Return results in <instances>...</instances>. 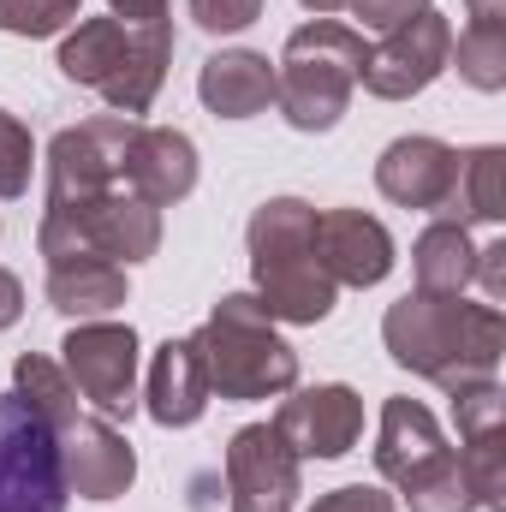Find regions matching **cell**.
I'll return each mask as SVG.
<instances>
[{"label": "cell", "instance_id": "cell-1", "mask_svg": "<svg viewBox=\"0 0 506 512\" xmlns=\"http://www.w3.org/2000/svg\"><path fill=\"white\" fill-rule=\"evenodd\" d=\"M381 346L399 370L435 382L447 399L477 382H495L506 352V316L501 304H471V298H435V292H405L381 316Z\"/></svg>", "mask_w": 506, "mask_h": 512}, {"label": "cell", "instance_id": "cell-2", "mask_svg": "<svg viewBox=\"0 0 506 512\" xmlns=\"http://www.w3.org/2000/svg\"><path fill=\"white\" fill-rule=\"evenodd\" d=\"M72 84L96 90L114 114H149L167 66H173V18H78L60 36V60H54Z\"/></svg>", "mask_w": 506, "mask_h": 512}, {"label": "cell", "instance_id": "cell-3", "mask_svg": "<svg viewBox=\"0 0 506 512\" xmlns=\"http://www.w3.org/2000/svg\"><path fill=\"white\" fill-rule=\"evenodd\" d=\"M370 48L352 24H334V18H310L286 36L280 48V66H274V108L292 131H334L352 108V90H358V72H364Z\"/></svg>", "mask_w": 506, "mask_h": 512}, {"label": "cell", "instance_id": "cell-4", "mask_svg": "<svg viewBox=\"0 0 506 512\" xmlns=\"http://www.w3.org/2000/svg\"><path fill=\"white\" fill-rule=\"evenodd\" d=\"M209 370V393L251 405V399H280L298 387V352L280 340L274 316L256 304V292H227L209 322L191 334Z\"/></svg>", "mask_w": 506, "mask_h": 512}, {"label": "cell", "instance_id": "cell-5", "mask_svg": "<svg viewBox=\"0 0 506 512\" xmlns=\"http://www.w3.org/2000/svg\"><path fill=\"white\" fill-rule=\"evenodd\" d=\"M36 251L48 262H72V256H102V262H149L161 251V209L143 203L131 185H114L102 197H90L84 209H54L36 227Z\"/></svg>", "mask_w": 506, "mask_h": 512}, {"label": "cell", "instance_id": "cell-6", "mask_svg": "<svg viewBox=\"0 0 506 512\" xmlns=\"http://www.w3.org/2000/svg\"><path fill=\"white\" fill-rule=\"evenodd\" d=\"M137 137V120L126 114H96L84 126H66L48 143V197H42V215L54 209H84L90 197L126 185V149Z\"/></svg>", "mask_w": 506, "mask_h": 512}, {"label": "cell", "instance_id": "cell-7", "mask_svg": "<svg viewBox=\"0 0 506 512\" xmlns=\"http://www.w3.org/2000/svg\"><path fill=\"white\" fill-rule=\"evenodd\" d=\"M66 495L60 435L18 393H0V512H66Z\"/></svg>", "mask_w": 506, "mask_h": 512}, {"label": "cell", "instance_id": "cell-8", "mask_svg": "<svg viewBox=\"0 0 506 512\" xmlns=\"http://www.w3.org/2000/svg\"><path fill=\"white\" fill-rule=\"evenodd\" d=\"M137 328L131 322H72V334L60 340V370L72 387L96 405V417H131L137 411Z\"/></svg>", "mask_w": 506, "mask_h": 512}, {"label": "cell", "instance_id": "cell-9", "mask_svg": "<svg viewBox=\"0 0 506 512\" xmlns=\"http://www.w3.org/2000/svg\"><path fill=\"white\" fill-rule=\"evenodd\" d=\"M447 48H453V24L429 6V12H417L411 24L387 30L376 48H370L358 84H364L376 102H411V96H423V90L447 72Z\"/></svg>", "mask_w": 506, "mask_h": 512}, {"label": "cell", "instance_id": "cell-10", "mask_svg": "<svg viewBox=\"0 0 506 512\" xmlns=\"http://www.w3.org/2000/svg\"><path fill=\"white\" fill-rule=\"evenodd\" d=\"M304 459L274 435V423H245L227 441V507L233 512H292L304 495Z\"/></svg>", "mask_w": 506, "mask_h": 512}, {"label": "cell", "instance_id": "cell-11", "mask_svg": "<svg viewBox=\"0 0 506 512\" xmlns=\"http://www.w3.org/2000/svg\"><path fill=\"white\" fill-rule=\"evenodd\" d=\"M274 435L298 459H346L364 441V399L346 382H316L292 387L274 411Z\"/></svg>", "mask_w": 506, "mask_h": 512}, {"label": "cell", "instance_id": "cell-12", "mask_svg": "<svg viewBox=\"0 0 506 512\" xmlns=\"http://www.w3.org/2000/svg\"><path fill=\"white\" fill-rule=\"evenodd\" d=\"M453 179H459V149L441 137H423V131L393 137L376 155V191L417 215H441L453 197Z\"/></svg>", "mask_w": 506, "mask_h": 512}, {"label": "cell", "instance_id": "cell-13", "mask_svg": "<svg viewBox=\"0 0 506 512\" xmlns=\"http://www.w3.org/2000/svg\"><path fill=\"white\" fill-rule=\"evenodd\" d=\"M310 245H316V262H322V274L334 286H358V292L381 286L393 274V262H399L393 256V233L364 209H322Z\"/></svg>", "mask_w": 506, "mask_h": 512}, {"label": "cell", "instance_id": "cell-14", "mask_svg": "<svg viewBox=\"0 0 506 512\" xmlns=\"http://www.w3.org/2000/svg\"><path fill=\"white\" fill-rule=\"evenodd\" d=\"M60 471L66 489L84 501H120L137 483V453L108 417H72L60 429Z\"/></svg>", "mask_w": 506, "mask_h": 512}, {"label": "cell", "instance_id": "cell-15", "mask_svg": "<svg viewBox=\"0 0 506 512\" xmlns=\"http://www.w3.org/2000/svg\"><path fill=\"white\" fill-rule=\"evenodd\" d=\"M251 280H256V304H262L274 322H292V328H316V322H328L334 304H340V286L322 274L316 245H310V251H292V256H256Z\"/></svg>", "mask_w": 506, "mask_h": 512}, {"label": "cell", "instance_id": "cell-16", "mask_svg": "<svg viewBox=\"0 0 506 512\" xmlns=\"http://www.w3.org/2000/svg\"><path fill=\"white\" fill-rule=\"evenodd\" d=\"M120 179H126L143 203L173 209V203H185L197 191V143L179 126H137Z\"/></svg>", "mask_w": 506, "mask_h": 512}, {"label": "cell", "instance_id": "cell-17", "mask_svg": "<svg viewBox=\"0 0 506 512\" xmlns=\"http://www.w3.org/2000/svg\"><path fill=\"white\" fill-rule=\"evenodd\" d=\"M209 370H203V352L197 340H161L155 358H149V382H143V411L161 423V429H191L203 411H209Z\"/></svg>", "mask_w": 506, "mask_h": 512}, {"label": "cell", "instance_id": "cell-18", "mask_svg": "<svg viewBox=\"0 0 506 512\" xmlns=\"http://www.w3.org/2000/svg\"><path fill=\"white\" fill-rule=\"evenodd\" d=\"M447 453V435L435 423V411L411 393L381 399V423H376V477H387L393 489L411 483L423 465H435Z\"/></svg>", "mask_w": 506, "mask_h": 512}, {"label": "cell", "instance_id": "cell-19", "mask_svg": "<svg viewBox=\"0 0 506 512\" xmlns=\"http://www.w3.org/2000/svg\"><path fill=\"white\" fill-rule=\"evenodd\" d=\"M197 96L215 120H256L274 108V60L256 48H221L203 60Z\"/></svg>", "mask_w": 506, "mask_h": 512}, {"label": "cell", "instance_id": "cell-20", "mask_svg": "<svg viewBox=\"0 0 506 512\" xmlns=\"http://www.w3.org/2000/svg\"><path fill=\"white\" fill-rule=\"evenodd\" d=\"M48 304L72 322H102L126 304V268L102 262V256H72V262H48Z\"/></svg>", "mask_w": 506, "mask_h": 512}, {"label": "cell", "instance_id": "cell-21", "mask_svg": "<svg viewBox=\"0 0 506 512\" xmlns=\"http://www.w3.org/2000/svg\"><path fill=\"white\" fill-rule=\"evenodd\" d=\"M506 149L501 143H483V149H465L459 155V179H453V197L435 221H459V227H501L506 221Z\"/></svg>", "mask_w": 506, "mask_h": 512}, {"label": "cell", "instance_id": "cell-22", "mask_svg": "<svg viewBox=\"0 0 506 512\" xmlns=\"http://www.w3.org/2000/svg\"><path fill=\"white\" fill-rule=\"evenodd\" d=\"M471 268H477V239L471 227L459 221H429L411 245V274H417V292H435V298H465L471 286Z\"/></svg>", "mask_w": 506, "mask_h": 512}, {"label": "cell", "instance_id": "cell-23", "mask_svg": "<svg viewBox=\"0 0 506 512\" xmlns=\"http://www.w3.org/2000/svg\"><path fill=\"white\" fill-rule=\"evenodd\" d=\"M12 393H18V405L36 411L54 435L78 417V387H72V376H66L48 352H24V358L12 364Z\"/></svg>", "mask_w": 506, "mask_h": 512}, {"label": "cell", "instance_id": "cell-24", "mask_svg": "<svg viewBox=\"0 0 506 512\" xmlns=\"http://www.w3.org/2000/svg\"><path fill=\"white\" fill-rule=\"evenodd\" d=\"M399 495H405L411 512H477V489H471L465 459H459L453 447H447L435 465H423L411 483H399Z\"/></svg>", "mask_w": 506, "mask_h": 512}, {"label": "cell", "instance_id": "cell-25", "mask_svg": "<svg viewBox=\"0 0 506 512\" xmlns=\"http://www.w3.org/2000/svg\"><path fill=\"white\" fill-rule=\"evenodd\" d=\"M447 66H459V78L483 96L506 90V30H489V24H465L447 48Z\"/></svg>", "mask_w": 506, "mask_h": 512}, {"label": "cell", "instance_id": "cell-26", "mask_svg": "<svg viewBox=\"0 0 506 512\" xmlns=\"http://www.w3.org/2000/svg\"><path fill=\"white\" fill-rule=\"evenodd\" d=\"M459 459H465V477L477 489V512H506V429L471 435L459 447Z\"/></svg>", "mask_w": 506, "mask_h": 512}, {"label": "cell", "instance_id": "cell-27", "mask_svg": "<svg viewBox=\"0 0 506 512\" xmlns=\"http://www.w3.org/2000/svg\"><path fill=\"white\" fill-rule=\"evenodd\" d=\"M84 18V0H0V30L42 42V36H66Z\"/></svg>", "mask_w": 506, "mask_h": 512}, {"label": "cell", "instance_id": "cell-28", "mask_svg": "<svg viewBox=\"0 0 506 512\" xmlns=\"http://www.w3.org/2000/svg\"><path fill=\"white\" fill-rule=\"evenodd\" d=\"M30 173H36L30 126L0 108V197H24V191H30Z\"/></svg>", "mask_w": 506, "mask_h": 512}, {"label": "cell", "instance_id": "cell-29", "mask_svg": "<svg viewBox=\"0 0 506 512\" xmlns=\"http://www.w3.org/2000/svg\"><path fill=\"white\" fill-rule=\"evenodd\" d=\"M191 24L209 30V36H239L262 18V0H185Z\"/></svg>", "mask_w": 506, "mask_h": 512}, {"label": "cell", "instance_id": "cell-30", "mask_svg": "<svg viewBox=\"0 0 506 512\" xmlns=\"http://www.w3.org/2000/svg\"><path fill=\"white\" fill-rule=\"evenodd\" d=\"M352 6V18H364V30H399V24H411L417 12H429V0H346Z\"/></svg>", "mask_w": 506, "mask_h": 512}, {"label": "cell", "instance_id": "cell-31", "mask_svg": "<svg viewBox=\"0 0 506 512\" xmlns=\"http://www.w3.org/2000/svg\"><path fill=\"white\" fill-rule=\"evenodd\" d=\"M310 512H399V501H393V495H381L376 483H346V489L322 495Z\"/></svg>", "mask_w": 506, "mask_h": 512}, {"label": "cell", "instance_id": "cell-32", "mask_svg": "<svg viewBox=\"0 0 506 512\" xmlns=\"http://www.w3.org/2000/svg\"><path fill=\"white\" fill-rule=\"evenodd\" d=\"M471 280H483V304H506V239L477 245V268Z\"/></svg>", "mask_w": 506, "mask_h": 512}, {"label": "cell", "instance_id": "cell-33", "mask_svg": "<svg viewBox=\"0 0 506 512\" xmlns=\"http://www.w3.org/2000/svg\"><path fill=\"white\" fill-rule=\"evenodd\" d=\"M18 316H24V280H18L12 268H0V334H6Z\"/></svg>", "mask_w": 506, "mask_h": 512}, {"label": "cell", "instance_id": "cell-34", "mask_svg": "<svg viewBox=\"0 0 506 512\" xmlns=\"http://www.w3.org/2000/svg\"><path fill=\"white\" fill-rule=\"evenodd\" d=\"M114 6V18H131V24H143V18H167V0H108Z\"/></svg>", "mask_w": 506, "mask_h": 512}, {"label": "cell", "instance_id": "cell-35", "mask_svg": "<svg viewBox=\"0 0 506 512\" xmlns=\"http://www.w3.org/2000/svg\"><path fill=\"white\" fill-rule=\"evenodd\" d=\"M471 24H489V30H506V0H465Z\"/></svg>", "mask_w": 506, "mask_h": 512}, {"label": "cell", "instance_id": "cell-36", "mask_svg": "<svg viewBox=\"0 0 506 512\" xmlns=\"http://www.w3.org/2000/svg\"><path fill=\"white\" fill-rule=\"evenodd\" d=\"M298 6H304V12H316V18H328V12H340L346 0H298Z\"/></svg>", "mask_w": 506, "mask_h": 512}]
</instances>
